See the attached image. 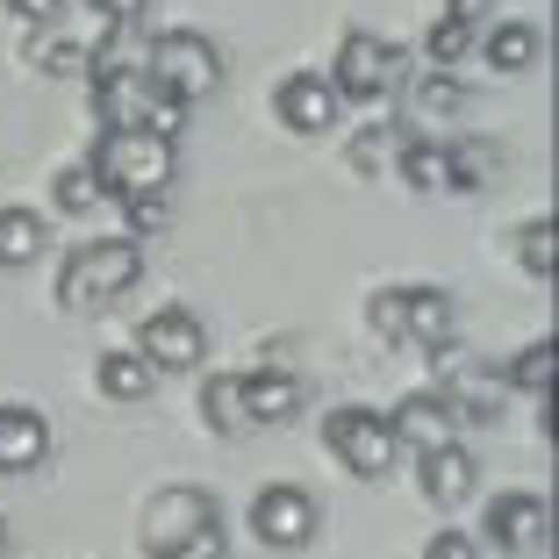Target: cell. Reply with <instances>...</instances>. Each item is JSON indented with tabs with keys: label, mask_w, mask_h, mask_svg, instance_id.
Segmentation results:
<instances>
[{
	"label": "cell",
	"mask_w": 559,
	"mask_h": 559,
	"mask_svg": "<svg viewBox=\"0 0 559 559\" xmlns=\"http://www.w3.org/2000/svg\"><path fill=\"white\" fill-rule=\"evenodd\" d=\"M151 559H230V524L209 488H158L136 524Z\"/></svg>",
	"instance_id": "1"
},
{
	"label": "cell",
	"mask_w": 559,
	"mask_h": 559,
	"mask_svg": "<svg viewBox=\"0 0 559 559\" xmlns=\"http://www.w3.org/2000/svg\"><path fill=\"white\" fill-rule=\"evenodd\" d=\"M86 173H94L100 194H165V180H173V136L144 130V122H108L94 144V158H86Z\"/></svg>",
	"instance_id": "2"
},
{
	"label": "cell",
	"mask_w": 559,
	"mask_h": 559,
	"mask_svg": "<svg viewBox=\"0 0 559 559\" xmlns=\"http://www.w3.org/2000/svg\"><path fill=\"white\" fill-rule=\"evenodd\" d=\"M136 273H144V251L130 245V237H94V245L66 251V265H58V309H108L116 295H130Z\"/></svg>",
	"instance_id": "3"
},
{
	"label": "cell",
	"mask_w": 559,
	"mask_h": 559,
	"mask_svg": "<svg viewBox=\"0 0 559 559\" xmlns=\"http://www.w3.org/2000/svg\"><path fill=\"white\" fill-rule=\"evenodd\" d=\"M144 80L165 86L180 108H194V100H209L223 86V58H215V44L201 29H158L144 44Z\"/></svg>",
	"instance_id": "4"
},
{
	"label": "cell",
	"mask_w": 559,
	"mask_h": 559,
	"mask_svg": "<svg viewBox=\"0 0 559 559\" xmlns=\"http://www.w3.org/2000/svg\"><path fill=\"white\" fill-rule=\"evenodd\" d=\"M323 444H330V460L345 466V474H359V480L395 474V460H402V444H395V430H388V416L366 409V402L330 409L323 416Z\"/></svg>",
	"instance_id": "5"
},
{
	"label": "cell",
	"mask_w": 559,
	"mask_h": 559,
	"mask_svg": "<svg viewBox=\"0 0 559 559\" xmlns=\"http://www.w3.org/2000/svg\"><path fill=\"white\" fill-rule=\"evenodd\" d=\"M402 44H388L380 29H345L337 36V72H323L337 86V100H380L388 86L402 80Z\"/></svg>",
	"instance_id": "6"
},
{
	"label": "cell",
	"mask_w": 559,
	"mask_h": 559,
	"mask_svg": "<svg viewBox=\"0 0 559 559\" xmlns=\"http://www.w3.org/2000/svg\"><path fill=\"white\" fill-rule=\"evenodd\" d=\"M130 352L151 366V373H194V366L209 359V330H201L194 309L165 301V309H151L144 323H136V345Z\"/></svg>",
	"instance_id": "7"
},
{
	"label": "cell",
	"mask_w": 559,
	"mask_h": 559,
	"mask_svg": "<svg viewBox=\"0 0 559 559\" xmlns=\"http://www.w3.org/2000/svg\"><path fill=\"white\" fill-rule=\"evenodd\" d=\"M316 495L295 488V480H265L259 495H251V538L273 545V552H301V545L316 538Z\"/></svg>",
	"instance_id": "8"
},
{
	"label": "cell",
	"mask_w": 559,
	"mask_h": 559,
	"mask_svg": "<svg viewBox=\"0 0 559 559\" xmlns=\"http://www.w3.org/2000/svg\"><path fill=\"white\" fill-rule=\"evenodd\" d=\"M480 538H488L495 552H510V559L538 552L545 545V495L538 488H502L488 502V516H480Z\"/></svg>",
	"instance_id": "9"
},
{
	"label": "cell",
	"mask_w": 559,
	"mask_h": 559,
	"mask_svg": "<svg viewBox=\"0 0 559 559\" xmlns=\"http://www.w3.org/2000/svg\"><path fill=\"white\" fill-rule=\"evenodd\" d=\"M273 108H280V122L301 130V136L337 130V116H345V100H337V86H330L323 72H287V80L273 86Z\"/></svg>",
	"instance_id": "10"
},
{
	"label": "cell",
	"mask_w": 559,
	"mask_h": 559,
	"mask_svg": "<svg viewBox=\"0 0 559 559\" xmlns=\"http://www.w3.org/2000/svg\"><path fill=\"white\" fill-rule=\"evenodd\" d=\"M388 430H395V444L430 452V444H452V438H460V409H452V395H444V388H416V395H402V409L388 416Z\"/></svg>",
	"instance_id": "11"
},
{
	"label": "cell",
	"mask_w": 559,
	"mask_h": 559,
	"mask_svg": "<svg viewBox=\"0 0 559 559\" xmlns=\"http://www.w3.org/2000/svg\"><path fill=\"white\" fill-rule=\"evenodd\" d=\"M395 345H452V295L444 287H395Z\"/></svg>",
	"instance_id": "12"
},
{
	"label": "cell",
	"mask_w": 559,
	"mask_h": 559,
	"mask_svg": "<svg viewBox=\"0 0 559 559\" xmlns=\"http://www.w3.org/2000/svg\"><path fill=\"white\" fill-rule=\"evenodd\" d=\"M474 480H480V466H474V452H466L460 438L416 452V488H424V502H438V510L466 502V495H474Z\"/></svg>",
	"instance_id": "13"
},
{
	"label": "cell",
	"mask_w": 559,
	"mask_h": 559,
	"mask_svg": "<svg viewBox=\"0 0 559 559\" xmlns=\"http://www.w3.org/2000/svg\"><path fill=\"white\" fill-rule=\"evenodd\" d=\"M50 452V424L29 402H0V474H36Z\"/></svg>",
	"instance_id": "14"
},
{
	"label": "cell",
	"mask_w": 559,
	"mask_h": 559,
	"mask_svg": "<svg viewBox=\"0 0 559 559\" xmlns=\"http://www.w3.org/2000/svg\"><path fill=\"white\" fill-rule=\"evenodd\" d=\"M237 402H245V424H287L301 409V380L259 366V373H237Z\"/></svg>",
	"instance_id": "15"
},
{
	"label": "cell",
	"mask_w": 559,
	"mask_h": 559,
	"mask_svg": "<svg viewBox=\"0 0 559 559\" xmlns=\"http://www.w3.org/2000/svg\"><path fill=\"white\" fill-rule=\"evenodd\" d=\"M438 151H444V187H460V194H474V187H488L502 173V144L495 136H452Z\"/></svg>",
	"instance_id": "16"
},
{
	"label": "cell",
	"mask_w": 559,
	"mask_h": 559,
	"mask_svg": "<svg viewBox=\"0 0 559 559\" xmlns=\"http://www.w3.org/2000/svg\"><path fill=\"white\" fill-rule=\"evenodd\" d=\"M538 44H545L538 22H495L480 50H488V66H495V72H531V66H538Z\"/></svg>",
	"instance_id": "17"
},
{
	"label": "cell",
	"mask_w": 559,
	"mask_h": 559,
	"mask_svg": "<svg viewBox=\"0 0 559 559\" xmlns=\"http://www.w3.org/2000/svg\"><path fill=\"white\" fill-rule=\"evenodd\" d=\"M44 245H50V223L36 209H0V265L44 259Z\"/></svg>",
	"instance_id": "18"
},
{
	"label": "cell",
	"mask_w": 559,
	"mask_h": 559,
	"mask_svg": "<svg viewBox=\"0 0 559 559\" xmlns=\"http://www.w3.org/2000/svg\"><path fill=\"white\" fill-rule=\"evenodd\" d=\"M151 380H158V373H151L136 352H100V366H94V388H100L108 402H144Z\"/></svg>",
	"instance_id": "19"
},
{
	"label": "cell",
	"mask_w": 559,
	"mask_h": 559,
	"mask_svg": "<svg viewBox=\"0 0 559 559\" xmlns=\"http://www.w3.org/2000/svg\"><path fill=\"white\" fill-rule=\"evenodd\" d=\"M395 173L430 194V187H444V151L430 136H395Z\"/></svg>",
	"instance_id": "20"
},
{
	"label": "cell",
	"mask_w": 559,
	"mask_h": 559,
	"mask_svg": "<svg viewBox=\"0 0 559 559\" xmlns=\"http://www.w3.org/2000/svg\"><path fill=\"white\" fill-rule=\"evenodd\" d=\"M201 424L209 430H245V402H237V373H209L201 380Z\"/></svg>",
	"instance_id": "21"
},
{
	"label": "cell",
	"mask_w": 559,
	"mask_h": 559,
	"mask_svg": "<svg viewBox=\"0 0 559 559\" xmlns=\"http://www.w3.org/2000/svg\"><path fill=\"white\" fill-rule=\"evenodd\" d=\"M510 388L531 395V402H545V388H552V337H531V345L510 359Z\"/></svg>",
	"instance_id": "22"
},
{
	"label": "cell",
	"mask_w": 559,
	"mask_h": 559,
	"mask_svg": "<svg viewBox=\"0 0 559 559\" xmlns=\"http://www.w3.org/2000/svg\"><path fill=\"white\" fill-rule=\"evenodd\" d=\"M50 201H58L66 215H94L100 187H94V173H86V158H80V165H58V180H50Z\"/></svg>",
	"instance_id": "23"
},
{
	"label": "cell",
	"mask_w": 559,
	"mask_h": 559,
	"mask_svg": "<svg viewBox=\"0 0 559 559\" xmlns=\"http://www.w3.org/2000/svg\"><path fill=\"white\" fill-rule=\"evenodd\" d=\"M424 50H430V66H438V72H452L466 50H474V29H466V22H444V15H438V22L424 29Z\"/></svg>",
	"instance_id": "24"
},
{
	"label": "cell",
	"mask_w": 559,
	"mask_h": 559,
	"mask_svg": "<svg viewBox=\"0 0 559 559\" xmlns=\"http://www.w3.org/2000/svg\"><path fill=\"white\" fill-rule=\"evenodd\" d=\"M122 223H130V245H136V237H158L173 223V209H165V194H122Z\"/></svg>",
	"instance_id": "25"
},
{
	"label": "cell",
	"mask_w": 559,
	"mask_h": 559,
	"mask_svg": "<svg viewBox=\"0 0 559 559\" xmlns=\"http://www.w3.org/2000/svg\"><path fill=\"white\" fill-rule=\"evenodd\" d=\"M388 151H395V130H388V122H366V130L345 144V158H352V173H380Z\"/></svg>",
	"instance_id": "26"
},
{
	"label": "cell",
	"mask_w": 559,
	"mask_h": 559,
	"mask_svg": "<svg viewBox=\"0 0 559 559\" xmlns=\"http://www.w3.org/2000/svg\"><path fill=\"white\" fill-rule=\"evenodd\" d=\"M516 251H524V273H531V280L552 273V215H531L524 237H516Z\"/></svg>",
	"instance_id": "27"
},
{
	"label": "cell",
	"mask_w": 559,
	"mask_h": 559,
	"mask_svg": "<svg viewBox=\"0 0 559 559\" xmlns=\"http://www.w3.org/2000/svg\"><path fill=\"white\" fill-rule=\"evenodd\" d=\"M80 58H86V50L72 44V36H50V29L29 36V66H44V72H72Z\"/></svg>",
	"instance_id": "28"
},
{
	"label": "cell",
	"mask_w": 559,
	"mask_h": 559,
	"mask_svg": "<svg viewBox=\"0 0 559 559\" xmlns=\"http://www.w3.org/2000/svg\"><path fill=\"white\" fill-rule=\"evenodd\" d=\"M460 100H466V86L452 80V72H430V80L416 86V108H424V116H460Z\"/></svg>",
	"instance_id": "29"
},
{
	"label": "cell",
	"mask_w": 559,
	"mask_h": 559,
	"mask_svg": "<svg viewBox=\"0 0 559 559\" xmlns=\"http://www.w3.org/2000/svg\"><path fill=\"white\" fill-rule=\"evenodd\" d=\"M15 22H29V29H50V22L66 15V0H0Z\"/></svg>",
	"instance_id": "30"
},
{
	"label": "cell",
	"mask_w": 559,
	"mask_h": 559,
	"mask_svg": "<svg viewBox=\"0 0 559 559\" xmlns=\"http://www.w3.org/2000/svg\"><path fill=\"white\" fill-rule=\"evenodd\" d=\"M86 8H94V15L108 22V29H136V22H144V8H151V0H86Z\"/></svg>",
	"instance_id": "31"
},
{
	"label": "cell",
	"mask_w": 559,
	"mask_h": 559,
	"mask_svg": "<svg viewBox=\"0 0 559 559\" xmlns=\"http://www.w3.org/2000/svg\"><path fill=\"white\" fill-rule=\"evenodd\" d=\"M424 559H480V545L466 538V531H430V545H424Z\"/></svg>",
	"instance_id": "32"
},
{
	"label": "cell",
	"mask_w": 559,
	"mask_h": 559,
	"mask_svg": "<svg viewBox=\"0 0 559 559\" xmlns=\"http://www.w3.org/2000/svg\"><path fill=\"white\" fill-rule=\"evenodd\" d=\"M488 8H495V0H444V22H466V29H480V22H488Z\"/></svg>",
	"instance_id": "33"
},
{
	"label": "cell",
	"mask_w": 559,
	"mask_h": 559,
	"mask_svg": "<svg viewBox=\"0 0 559 559\" xmlns=\"http://www.w3.org/2000/svg\"><path fill=\"white\" fill-rule=\"evenodd\" d=\"M0 545H8V524H0Z\"/></svg>",
	"instance_id": "34"
}]
</instances>
